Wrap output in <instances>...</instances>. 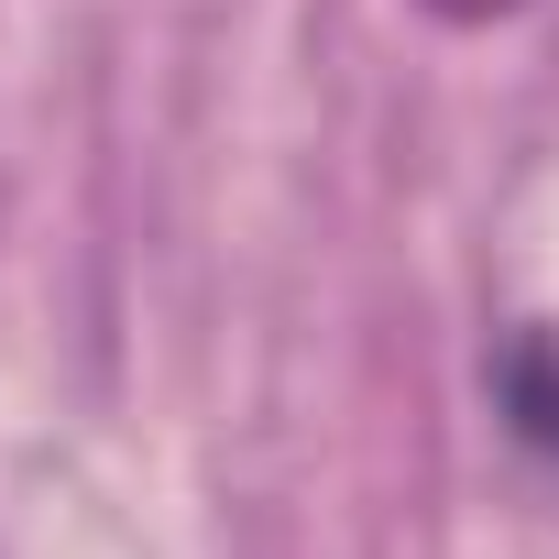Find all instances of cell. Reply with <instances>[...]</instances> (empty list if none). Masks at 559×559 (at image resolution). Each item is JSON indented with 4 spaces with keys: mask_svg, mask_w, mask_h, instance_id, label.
Instances as JSON below:
<instances>
[{
    "mask_svg": "<svg viewBox=\"0 0 559 559\" xmlns=\"http://www.w3.org/2000/svg\"><path fill=\"white\" fill-rule=\"evenodd\" d=\"M428 12H450V23H504V12H526V0H428Z\"/></svg>",
    "mask_w": 559,
    "mask_h": 559,
    "instance_id": "obj_2",
    "label": "cell"
},
{
    "mask_svg": "<svg viewBox=\"0 0 559 559\" xmlns=\"http://www.w3.org/2000/svg\"><path fill=\"white\" fill-rule=\"evenodd\" d=\"M493 406L526 450H559V330H515L493 352Z\"/></svg>",
    "mask_w": 559,
    "mask_h": 559,
    "instance_id": "obj_1",
    "label": "cell"
}]
</instances>
